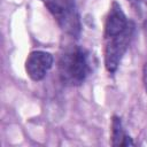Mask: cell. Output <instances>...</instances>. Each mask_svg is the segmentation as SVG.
<instances>
[{
	"label": "cell",
	"instance_id": "cell-4",
	"mask_svg": "<svg viewBox=\"0 0 147 147\" xmlns=\"http://www.w3.org/2000/svg\"><path fill=\"white\" fill-rule=\"evenodd\" d=\"M60 2L62 10L56 21L68 34L77 37L80 33V21L75 0H60Z\"/></svg>",
	"mask_w": 147,
	"mask_h": 147
},
{
	"label": "cell",
	"instance_id": "cell-8",
	"mask_svg": "<svg viewBox=\"0 0 147 147\" xmlns=\"http://www.w3.org/2000/svg\"><path fill=\"white\" fill-rule=\"evenodd\" d=\"M142 80H144V86H145V90H146V93H147V63H146L145 67H144V71H142Z\"/></svg>",
	"mask_w": 147,
	"mask_h": 147
},
{
	"label": "cell",
	"instance_id": "cell-7",
	"mask_svg": "<svg viewBox=\"0 0 147 147\" xmlns=\"http://www.w3.org/2000/svg\"><path fill=\"white\" fill-rule=\"evenodd\" d=\"M45 3V6L47 7V9L52 13V15L57 20L59 16L61 15V10H62V7H61V2L60 0H40Z\"/></svg>",
	"mask_w": 147,
	"mask_h": 147
},
{
	"label": "cell",
	"instance_id": "cell-5",
	"mask_svg": "<svg viewBox=\"0 0 147 147\" xmlns=\"http://www.w3.org/2000/svg\"><path fill=\"white\" fill-rule=\"evenodd\" d=\"M130 22H127L125 14L123 13L121 6L117 2H113L109 14L106 20L105 24V37L110 38L114 36H117L122 33L129 25Z\"/></svg>",
	"mask_w": 147,
	"mask_h": 147
},
{
	"label": "cell",
	"instance_id": "cell-1",
	"mask_svg": "<svg viewBox=\"0 0 147 147\" xmlns=\"http://www.w3.org/2000/svg\"><path fill=\"white\" fill-rule=\"evenodd\" d=\"M90 72L88 57L80 47L67 49L59 60V74L63 84L70 86L80 85Z\"/></svg>",
	"mask_w": 147,
	"mask_h": 147
},
{
	"label": "cell",
	"instance_id": "cell-3",
	"mask_svg": "<svg viewBox=\"0 0 147 147\" xmlns=\"http://www.w3.org/2000/svg\"><path fill=\"white\" fill-rule=\"evenodd\" d=\"M53 56L44 51L31 52L25 60V71L28 76L34 80H41L52 68Z\"/></svg>",
	"mask_w": 147,
	"mask_h": 147
},
{
	"label": "cell",
	"instance_id": "cell-2",
	"mask_svg": "<svg viewBox=\"0 0 147 147\" xmlns=\"http://www.w3.org/2000/svg\"><path fill=\"white\" fill-rule=\"evenodd\" d=\"M133 34V24L129 23L127 28L119 34L107 38V44L105 47V65L109 72H115L118 64L125 54L131 38Z\"/></svg>",
	"mask_w": 147,
	"mask_h": 147
},
{
	"label": "cell",
	"instance_id": "cell-6",
	"mask_svg": "<svg viewBox=\"0 0 147 147\" xmlns=\"http://www.w3.org/2000/svg\"><path fill=\"white\" fill-rule=\"evenodd\" d=\"M111 145L123 146V147L134 145L132 139L125 133L121 118H118L117 116H114L111 121Z\"/></svg>",
	"mask_w": 147,
	"mask_h": 147
}]
</instances>
